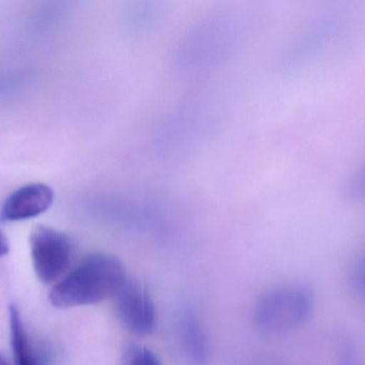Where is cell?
<instances>
[{"mask_svg": "<svg viewBox=\"0 0 365 365\" xmlns=\"http://www.w3.org/2000/svg\"><path fill=\"white\" fill-rule=\"evenodd\" d=\"M32 263L36 276L45 284L53 282L68 269L72 259V244L64 234L38 226L30 236Z\"/></svg>", "mask_w": 365, "mask_h": 365, "instance_id": "cell-3", "label": "cell"}, {"mask_svg": "<svg viewBox=\"0 0 365 365\" xmlns=\"http://www.w3.org/2000/svg\"><path fill=\"white\" fill-rule=\"evenodd\" d=\"M313 308L314 296L308 287H277L257 300L253 310V321L264 334H284L304 325L312 314Z\"/></svg>", "mask_w": 365, "mask_h": 365, "instance_id": "cell-2", "label": "cell"}, {"mask_svg": "<svg viewBox=\"0 0 365 365\" xmlns=\"http://www.w3.org/2000/svg\"><path fill=\"white\" fill-rule=\"evenodd\" d=\"M9 313L15 365H47L40 351H36L32 347L17 309L13 306H10Z\"/></svg>", "mask_w": 365, "mask_h": 365, "instance_id": "cell-7", "label": "cell"}, {"mask_svg": "<svg viewBox=\"0 0 365 365\" xmlns=\"http://www.w3.org/2000/svg\"><path fill=\"white\" fill-rule=\"evenodd\" d=\"M351 287L355 295L365 298V256L354 267L351 274Z\"/></svg>", "mask_w": 365, "mask_h": 365, "instance_id": "cell-9", "label": "cell"}, {"mask_svg": "<svg viewBox=\"0 0 365 365\" xmlns=\"http://www.w3.org/2000/svg\"><path fill=\"white\" fill-rule=\"evenodd\" d=\"M53 189L46 184H31L9 195L0 210L4 222L27 220L46 211L53 201Z\"/></svg>", "mask_w": 365, "mask_h": 365, "instance_id": "cell-5", "label": "cell"}, {"mask_svg": "<svg viewBox=\"0 0 365 365\" xmlns=\"http://www.w3.org/2000/svg\"><path fill=\"white\" fill-rule=\"evenodd\" d=\"M0 365H10L1 354H0Z\"/></svg>", "mask_w": 365, "mask_h": 365, "instance_id": "cell-12", "label": "cell"}, {"mask_svg": "<svg viewBox=\"0 0 365 365\" xmlns=\"http://www.w3.org/2000/svg\"><path fill=\"white\" fill-rule=\"evenodd\" d=\"M115 306L120 321L130 334L145 336L155 329V306L138 282L126 280L115 296Z\"/></svg>", "mask_w": 365, "mask_h": 365, "instance_id": "cell-4", "label": "cell"}, {"mask_svg": "<svg viewBox=\"0 0 365 365\" xmlns=\"http://www.w3.org/2000/svg\"><path fill=\"white\" fill-rule=\"evenodd\" d=\"M9 242L6 239V236L2 234L0 231V257L4 256V255L9 253Z\"/></svg>", "mask_w": 365, "mask_h": 365, "instance_id": "cell-11", "label": "cell"}, {"mask_svg": "<svg viewBox=\"0 0 365 365\" xmlns=\"http://www.w3.org/2000/svg\"><path fill=\"white\" fill-rule=\"evenodd\" d=\"M180 344L185 357L193 365H205L210 357V343L203 326L191 312L182 315L178 326Z\"/></svg>", "mask_w": 365, "mask_h": 365, "instance_id": "cell-6", "label": "cell"}, {"mask_svg": "<svg viewBox=\"0 0 365 365\" xmlns=\"http://www.w3.org/2000/svg\"><path fill=\"white\" fill-rule=\"evenodd\" d=\"M123 365H162L158 356L145 347L132 345L124 355Z\"/></svg>", "mask_w": 365, "mask_h": 365, "instance_id": "cell-8", "label": "cell"}, {"mask_svg": "<svg viewBox=\"0 0 365 365\" xmlns=\"http://www.w3.org/2000/svg\"><path fill=\"white\" fill-rule=\"evenodd\" d=\"M351 190L357 195L365 194V169L361 171L359 176L354 180L351 186Z\"/></svg>", "mask_w": 365, "mask_h": 365, "instance_id": "cell-10", "label": "cell"}, {"mask_svg": "<svg viewBox=\"0 0 365 365\" xmlns=\"http://www.w3.org/2000/svg\"><path fill=\"white\" fill-rule=\"evenodd\" d=\"M126 280L125 268L118 257L94 253L51 289L49 300L58 309L100 304L115 298Z\"/></svg>", "mask_w": 365, "mask_h": 365, "instance_id": "cell-1", "label": "cell"}]
</instances>
